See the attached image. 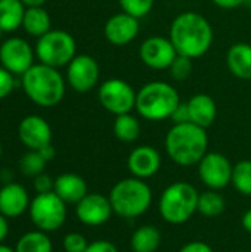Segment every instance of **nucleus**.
<instances>
[{"instance_id":"obj_18","label":"nucleus","mask_w":251,"mask_h":252,"mask_svg":"<svg viewBox=\"0 0 251 252\" xmlns=\"http://www.w3.org/2000/svg\"><path fill=\"white\" fill-rule=\"evenodd\" d=\"M28 190L13 182H7L0 188V214L6 219H16L30 208Z\"/></svg>"},{"instance_id":"obj_16","label":"nucleus","mask_w":251,"mask_h":252,"mask_svg":"<svg viewBox=\"0 0 251 252\" xmlns=\"http://www.w3.org/2000/svg\"><path fill=\"white\" fill-rule=\"evenodd\" d=\"M18 137L28 151H38L52 143V128L40 115H27L19 123Z\"/></svg>"},{"instance_id":"obj_27","label":"nucleus","mask_w":251,"mask_h":252,"mask_svg":"<svg viewBox=\"0 0 251 252\" xmlns=\"http://www.w3.org/2000/svg\"><path fill=\"white\" fill-rule=\"evenodd\" d=\"M226 210V201L219 190L207 189L200 192L198 198V213L204 217H219Z\"/></svg>"},{"instance_id":"obj_8","label":"nucleus","mask_w":251,"mask_h":252,"mask_svg":"<svg viewBox=\"0 0 251 252\" xmlns=\"http://www.w3.org/2000/svg\"><path fill=\"white\" fill-rule=\"evenodd\" d=\"M30 219L36 229L52 233L59 230L67 221V204L55 193H37L28 208Z\"/></svg>"},{"instance_id":"obj_10","label":"nucleus","mask_w":251,"mask_h":252,"mask_svg":"<svg viewBox=\"0 0 251 252\" xmlns=\"http://www.w3.org/2000/svg\"><path fill=\"white\" fill-rule=\"evenodd\" d=\"M234 165L226 155L220 152H207L204 158L198 162L200 180L207 186V189L222 190L231 185Z\"/></svg>"},{"instance_id":"obj_20","label":"nucleus","mask_w":251,"mask_h":252,"mask_svg":"<svg viewBox=\"0 0 251 252\" xmlns=\"http://www.w3.org/2000/svg\"><path fill=\"white\" fill-rule=\"evenodd\" d=\"M53 192L68 205L78 204L89 192L86 180L74 173H64L55 179Z\"/></svg>"},{"instance_id":"obj_15","label":"nucleus","mask_w":251,"mask_h":252,"mask_svg":"<svg viewBox=\"0 0 251 252\" xmlns=\"http://www.w3.org/2000/svg\"><path fill=\"white\" fill-rule=\"evenodd\" d=\"M139 19L126 12L112 15L104 25V35L112 46H126L132 43L139 35Z\"/></svg>"},{"instance_id":"obj_26","label":"nucleus","mask_w":251,"mask_h":252,"mask_svg":"<svg viewBox=\"0 0 251 252\" xmlns=\"http://www.w3.org/2000/svg\"><path fill=\"white\" fill-rule=\"evenodd\" d=\"M16 252H52L53 245L46 232L41 230H31L24 233L16 245H15Z\"/></svg>"},{"instance_id":"obj_25","label":"nucleus","mask_w":251,"mask_h":252,"mask_svg":"<svg viewBox=\"0 0 251 252\" xmlns=\"http://www.w3.org/2000/svg\"><path fill=\"white\" fill-rule=\"evenodd\" d=\"M112 131L120 142L132 143L136 142L141 136V123L132 112L117 115L114 120Z\"/></svg>"},{"instance_id":"obj_34","label":"nucleus","mask_w":251,"mask_h":252,"mask_svg":"<svg viewBox=\"0 0 251 252\" xmlns=\"http://www.w3.org/2000/svg\"><path fill=\"white\" fill-rule=\"evenodd\" d=\"M34 190L37 193H49V192H53V188H55V180L46 174V173H41L38 176L34 177Z\"/></svg>"},{"instance_id":"obj_22","label":"nucleus","mask_w":251,"mask_h":252,"mask_svg":"<svg viewBox=\"0 0 251 252\" xmlns=\"http://www.w3.org/2000/svg\"><path fill=\"white\" fill-rule=\"evenodd\" d=\"M50 15L43 6H34V7H27L22 19V28L25 30L27 34L40 38L46 32L50 31Z\"/></svg>"},{"instance_id":"obj_6","label":"nucleus","mask_w":251,"mask_h":252,"mask_svg":"<svg viewBox=\"0 0 251 252\" xmlns=\"http://www.w3.org/2000/svg\"><path fill=\"white\" fill-rule=\"evenodd\" d=\"M200 192L188 182H175L169 185L158 201L161 219L172 224L180 226L188 223L198 213Z\"/></svg>"},{"instance_id":"obj_45","label":"nucleus","mask_w":251,"mask_h":252,"mask_svg":"<svg viewBox=\"0 0 251 252\" xmlns=\"http://www.w3.org/2000/svg\"><path fill=\"white\" fill-rule=\"evenodd\" d=\"M240 252H246V251H240Z\"/></svg>"},{"instance_id":"obj_36","label":"nucleus","mask_w":251,"mask_h":252,"mask_svg":"<svg viewBox=\"0 0 251 252\" xmlns=\"http://www.w3.org/2000/svg\"><path fill=\"white\" fill-rule=\"evenodd\" d=\"M84 252H118V250H117V247L111 241L98 239V241L90 242Z\"/></svg>"},{"instance_id":"obj_3","label":"nucleus","mask_w":251,"mask_h":252,"mask_svg":"<svg viewBox=\"0 0 251 252\" xmlns=\"http://www.w3.org/2000/svg\"><path fill=\"white\" fill-rule=\"evenodd\" d=\"M21 86L33 103L43 108H52L64 99L67 81L58 68L34 63L21 75Z\"/></svg>"},{"instance_id":"obj_31","label":"nucleus","mask_w":251,"mask_h":252,"mask_svg":"<svg viewBox=\"0 0 251 252\" xmlns=\"http://www.w3.org/2000/svg\"><path fill=\"white\" fill-rule=\"evenodd\" d=\"M192 68H194L192 59H189L186 56H182V55H178L169 69H170V75H172L173 80L185 81L192 74Z\"/></svg>"},{"instance_id":"obj_12","label":"nucleus","mask_w":251,"mask_h":252,"mask_svg":"<svg viewBox=\"0 0 251 252\" xmlns=\"http://www.w3.org/2000/svg\"><path fill=\"white\" fill-rule=\"evenodd\" d=\"M99 75L101 69L98 61L86 53L75 55V58L67 65V83L78 93H86L95 89L99 83Z\"/></svg>"},{"instance_id":"obj_4","label":"nucleus","mask_w":251,"mask_h":252,"mask_svg":"<svg viewBox=\"0 0 251 252\" xmlns=\"http://www.w3.org/2000/svg\"><path fill=\"white\" fill-rule=\"evenodd\" d=\"M179 103V92L173 84L167 81H149L138 90L135 109L143 120L157 123L170 120Z\"/></svg>"},{"instance_id":"obj_41","label":"nucleus","mask_w":251,"mask_h":252,"mask_svg":"<svg viewBox=\"0 0 251 252\" xmlns=\"http://www.w3.org/2000/svg\"><path fill=\"white\" fill-rule=\"evenodd\" d=\"M241 224H243L244 230L251 235V208L244 213V216H243V219H241Z\"/></svg>"},{"instance_id":"obj_13","label":"nucleus","mask_w":251,"mask_h":252,"mask_svg":"<svg viewBox=\"0 0 251 252\" xmlns=\"http://www.w3.org/2000/svg\"><path fill=\"white\" fill-rule=\"evenodd\" d=\"M178 52L169 37L151 35L145 38L139 47V59L151 69L163 71L169 69L176 59Z\"/></svg>"},{"instance_id":"obj_32","label":"nucleus","mask_w":251,"mask_h":252,"mask_svg":"<svg viewBox=\"0 0 251 252\" xmlns=\"http://www.w3.org/2000/svg\"><path fill=\"white\" fill-rule=\"evenodd\" d=\"M87 245H89V242L84 238V235L77 233V232L67 233L62 241V247H64L65 252H84Z\"/></svg>"},{"instance_id":"obj_17","label":"nucleus","mask_w":251,"mask_h":252,"mask_svg":"<svg viewBox=\"0 0 251 252\" xmlns=\"http://www.w3.org/2000/svg\"><path fill=\"white\" fill-rule=\"evenodd\" d=\"M161 167L160 152L149 145L136 146L127 157V170L133 177L146 180L154 177Z\"/></svg>"},{"instance_id":"obj_37","label":"nucleus","mask_w":251,"mask_h":252,"mask_svg":"<svg viewBox=\"0 0 251 252\" xmlns=\"http://www.w3.org/2000/svg\"><path fill=\"white\" fill-rule=\"evenodd\" d=\"M179 252H215L213 248L203 241H192L185 244Z\"/></svg>"},{"instance_id":"obj_23","label":"nucleus","mask_w":251,"mask_h":252,"mask_svg":"<svg viewBox=\"0 0 251 252\" xmlns=\"http://www.w3.org/2000/svg\"><path fill=\"white\" fill-rule=\"evenodd\" d=\"M25 9L21 0H0V31L13 32L22 27Z\"/></svg>"},{"instance_id":"obj_14","label":"nucleus","mask_w":251,"mask_h":252,"mask_svg":"<svg viewBox=\"0 0 251 252\" xmlns=\"http://www.w3.org/2000/svg\"><path fill=\"white\" fill-rule=\"evenodd\" d=\"M112 213L109 198L102 193H87L78 204H75V216L78 221L90 227L108 223Z\"/></svg>"},{"instance_id":"obj_11","label":"nucleus","mask_w":251,"mask_h":252,"mask_svg":"<svg viewBox=\"0 0 251 252\" xmlns=\"http://www.w3.org/2000/svg\"><path fill=\"white\" fill-rule=\"evenodd\" d=\"M34 50L19 37H9L0 46V63L13 75H24L34 65Z\"/></svg>"},{"instance_id":"obj_29","label":"nucleus","mask_w":251,"mask_h":252,"mask_svg":"<svg viewBox=\"0 0 251 252\" xmlns=\"http://www.w3.org/2000/svg\"><path fill=\"white\" fill-rule=\"evenodd\" d=\"M47 161L41 157L38 151H28L19 161V168L24 176L27 177H36L41 173H44Z\"/></svg>"},{"instance_id":"obj_38","label":"nucleus","mask_w":251,"mask_h":252,"mask_svg":"<svg viewBox=\"0 0 251 252\" xmlns=\"http://www.w3.org/2000/svg\"><path fill=\"white\" fill-rule=\"evenodd\" d=\"M249 1L250 0H212V3L220 9H235V7H240Z\"/></svg>"},{"instance_id":"obj_1","label":"nucleus","mask_w":251,"mask_h":252,"mask_svg":"<svg viewBox=\"0 0 251 252\" xmlns=\"http://www.w3.org/2000/svg\"><path fill=\"white\" fill-rule=\"evenodd\" d=\"M169 38L178 55L194 61L210 50L215 32L210 21L204 15L195 10H185L172 21Z\"/></svg>"},{"instance_id":"obj_44","label":"nucleus","mask_w":251,"mask_h":252,"mask_svg":"<svg viewBox=\"0 0 251 252\" xmlns=\"http://www.w3.org/2000/svg\"><path fill=\"white\" fill-rule=\"evenodd\" d=\"M1 154H3V149H1V143H0V158H1Z\"/></svg>"},{"instance_id":"obj_28","label":"nucleus","mask_w":251,"mask_h":252,"mask_svg":"<svg viewBox=\"0 0 251 252\" xmlns=\"http://www.w3.org/2000/svg\"><path fill=\"white\" fill-rule=\"evenodd\" d=\"M231 185L243 196H251V159H241L234 165Z\"/></svg>"},{"instance_id":"obj_33","label":"nucleus","mask_w":251,"mask_h":252,"mask_svg":"<svg viewBox=\"0 0 251 252\" xmlns=\"http://www.w3.org/2000/svg\"><path fill=\"white\" fill-rule=\"evenodd\" d=\"M15 87V78L13 74L0 66V100L7 97Z\"/></svg>"},{"instance_id":"obj_30","label":"nucleus","mask_w":251,"mask_h":252,"mask_svg":"<svg viewBox=\"0 0 251 252\" xmlns=\"http://www.w3.org/2000/svg\"><path fill=\"white\" fill-rule=\"evenodd\" d=\"M155 0H118L121 12H126L138 19L145 18L154 7Z\"/></svg>"},{"instance_id":"obj_40","label":"nucleus","mask_w":251,"mask_h":252,"mask_svg":"<svg viewBox=\"0 0 251 252\" xmlns=\"http://www.w3.org/2000/svg\"><path fill=\"white\" fill-rule=\"evenodd\" d=\"M38 152L41 154V157L49 162V161H52L53 158H55V155H56V151H55V148L52 146V143L50 145H46L44 148H41V149H38Z\"/></svg>"},{"instance_id":"obj_24","label":"nucleus","mask_w":251,"mask_h":252,"mask_svg":"<svg viewBox=\"0 0 251 252\" xmlns=\"http://www.w3.org/2000/svg\"><path fill=\"white\" fill-rule=\"evenodd\" d=\"M160 245L161 233L152 224L139 226L130 238V247L133 252H157Z\"/></svg>"},{"instance_id":"obj_19","label":"nucleus","mask_w":251,"mask_h":252,"mask_svg":"<svg viewBox=\"0 0 251 252\" xmlns=\"http://www.w3.org/2000/svg\"><path fill=\"white\" fill-rule=\"evenodd\" d=\"M189 120L192 124L209 128L217 117V105L215 99L207 93H195L188 102Z\"/></svg>"},{"instance_id":"obj_7","label":"nucleus","mask_w":251,"mask_h":252,"mask_svg":"<svg viewBox=\"0 0 251 252\" xmlns=\"http://www.w3.org/2000/svg\"><path fill=\"white\" fill-rule=\"evenodd\" d=\"M77 55V43L72 34L64 30H50L36 44V56L40 63L62 68L67 66Z\"/></svg>"},{"instance_id":"obj_2","label":"nucleus","mask_w":251,"mask_h":252,"mask_svg":"<svg viewBox=\"0 0 251 252\" xmlns=\"http://www.w3.org/2000/svg\"><path fill=\"white\" fill-rule=\"evenodd\" d=\"M169 158L180 167L198 165L209 152L207 130L192 123L173 124L164 139Z\"/></svg>"},{"instance_id":"obj_42","label":"nucleus","mask_w":251,"mask_h":252,"mask_svg":"<svg viewBox=\"0 0 251 252\" xmlns=\"http://www.w3.org/2000/svg\"><path fill=\"white\" fill-rule=\"evenodd\" d=\"M27 7H34V6H43L46 0H21Z\"/></svg>"},{"instance_id":"obj_39","label":"nucleus","mask_w":251,"mask_h":252,"mask_svg":"<svg viewBox=\"0 0 251 252\" xmlns=\"http://www.w3.org/2000/svg\"><path fill=\"white\" fill-rule=\"evenodd\" d=\"M9 235V223H7V219L0 214V244H3V241L7 238Z\"/></svg>"},{"instance_id":"obj_21","label":"nucleus","mask_w":251,"mask_h":252,"mask_svg":"<svg viewBox=\"0 0 251 252\" xmlns=\"http://www.w3.org/2000/svg\"><path fill=\"white\" fill-rule=\"evenodd\" d=\"M226 66L240 80H251V44L235 43L226 52Z\"/></svg>"},{"instance_id":"obj_46","label":"nucleus","mask_w":251,"mask_h":252,"mask_svg":"<svg viewBox=\"0 0 251 252\" xmlns=\"http://www.w3.org/2000/svg\"><path fill=\"white\" fill-rule=\"evenodd\" d=\"M64 252H65V251H64Z\"/></svg>"},{"instance_id":"obj_35","label":"nucleus","mask_w":251,"mask_h":252,"mask_svg":"<svg viewBox=\"0 0 251 252\" xmlns=\"http://www.w3.org/2000/svg\"><path fill=\"white\" fill-rule=\"evenodd\" d=\"M170 120L173 121V124H185V123H191L189 120V109H188V103L186 102H180L176 109L173 111Z\"/></svg>"},{"instance_id":"obj_5","label":"nucleus","mask_w":251,"mask_h":252,"mask_svg":"<svg viewBox=\"0 0 251 252\" xmlns=\"http://www.w3.org/2000/svg\"><path fill=\"white\" fill-rule=\"evenodd\" d=\"M108 198L114 214L123 219H138L151 208L152 190L145 180L132 176L117 182Z\"/></svg>"},{"instance_id":"obj_9","label":"nucleus","mask_w":251,"mask_h":252,"mask_svg":"<svg viewBox=\"0 0 251 252\" xmlns=\"http://www.w3.org/2000/svg\"><path fill=\"white\" fill-rule=\"evenodd\" d=\"M136 90L123 78H108L98 89L99 103L112 115L129 114L136 106Z\"/></svg>"},{"instance_id":"obj_43","label":"nucleus","mask_w":251,"mask_h":252,"mask_svg":"<svg viewBox=\"0 0 251 252\" xmlns=\"http://www.w3.org/2000/svg\"><path fill=\"white\" fill-rule=\"evenodd\" d=\"M0 252H16V251H15V248H10V247H7V245H4V244H0Z\"/></svg>"}]
</instances>
